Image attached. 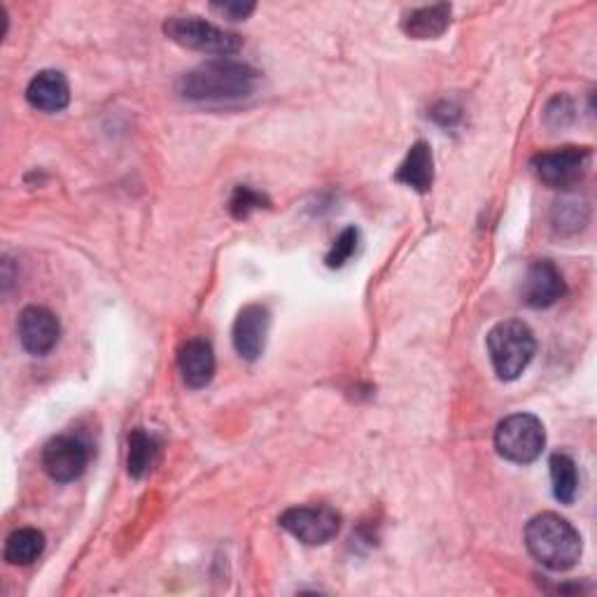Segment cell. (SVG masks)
<instances>
[{
  "mask_svg": "<svg viewBox=\"0 0 597 597\" xmlns=\"http://www.w3.org/2000/svg\"><path fill=\"white\" fill-rule=\"evenodd\" d=\"M259 82L253 65L234 59H213L181 78L178 92L194 103H231L248 99Z\"/></svg>",
  "mask_w": 597,
  "mask_h": 597,
  "instance_id": "1",
  "label": "cell"
},
{
  "mask_svg": "<svg viewBox=\"0 0 597 597\" xmlns=\"http://www.w3.org/2000/svg\"><path fill=\"white\" fill-rule=\"evenodd\" d=\"M525 546L537 563L553 572H567L581 558V535L558 514H539L525 527Z\"/></svg>",
  "mask_w": 597,
  "mask_h": 597,
  "instance_id": "2",
  "label": "cell"
},
{
  "mask_svg": "<svg viewBox=\"0 0 597 597\" xmlns=\"http://www.w3.org/2000/svg\"><path fill=\"white\" fill-rule=\"evenodd\" d=\"M485 346H488L493 369L502 381H516L537 352L533 329L523 320H504L495 325L488 331Z\"/></svg>",
  "mask_w": 597,
  "mask_h": 597,
  "instance_id": "3",
  "label": "cell"
},
{
  "mask_svg": "<svg viewBox=\"0 0 597 597\" xmlns=\"http://www.w3.org/2000/svg\"><path fill=\"white\" fill-rule=\"evenodd\" d=\"M164 33L178 45L227 59L243 48L240 35L219 29L202 17H171L164 24Z\"/></svg>",
  "mask_w": 597,
  "mask_h": 597,
  "instance_id": "4",
  "label": "cell"
},
{
  "mask_svg": "<svg viewBox=\"0 0 597 597\" xmlns=\"http://www.w3.org/2000/svg\"><path fill=\"white\" fill-rule=\"evenodd\" d=\"M546 446V432L542 420L533 413H514L504 418L495 430L497 453L516 464L535 462Z\"/></svg>",
  "mask_w": 597,
  "mask_h": 597,
  "instance_id": "5",
  "label": "cell"
},
{
  "mask_svg": "<svg viewBox=\"0 0 597 597\" xmlns=\"http://www.w3.org/2000/svg\"><path fill=\"white\" fill-rule=\"evenodd\" d=\"M280 527L306 546H322L341 529V516L327 504L292 506L278 518Z\"/></svg>",
  "mask_w": 597,
  "mask_h": 597,
  "instance_id": "6",
  "label": "cell"
},
{
  "mask_svg": "<svg viewBox=\"0 0 597 597\" xmlns=\"http://www.w3.org/2000/svg\"><path fill=\"white\" fill-rule=\"evenodd\" d=\"M588 162H590L588 147L567 145L560 150L537 154L533 159V168L546 187L572 189L586 175Z\"/></svg>",
  "mask_w": 597,
  "mask_h": 597,
  "instance_id": "7",
  "label": "cell"
},
{
  "mask_svg": "<svg viewBox=\"0 0 597 597\" xmlns=\"http://www.w3.org/2000/svg\"><path fill=\"white\" fill-rule=\"evenodd\" d=\"M90 464V446L75 434L54 436L50 444L42 449V470L56 483L78 481Z\"/></svg>",
  "mask_w": 597,
  "mask_h": 597,
  "instance_id": "8",
  "label": "cell"
},
{
  "mask_svg": "<svg viewBox=\"0 0 597 597\" xmlns=\"http://www.w3.org/2000/svg\"><path fill=\"white\" fill-rule=\"evenodd\" d=\"M17 334L21 348H24L29 356L42 358L56 348L61 339V325L50 308L29 306L19 313Z\"/></svg>",
  "mask_w": 597,
  "mask_h": 597,
  "instance_id": "9",
  "label": "cell"
},
{
  "mask_svg": "<svg viewBox=\"0 0 597 597\" xmlns=\"http://www.w3.org/2000/svg\"><path fill=\"white\" fill-rule=\"evenodd\" d=\"M567 292V285L558 267L548 259H537L527 267L521 285V301L529 308H550Z\"/></svg>",
  "mask_w": 597,
  "mask_h": 597,
  "instance_id": "10",
  "label": "cell"
},
{
  "mask_svg": "<svg viewBox=\"0 0 597 597\" xmlns=\"http://www.w3.org/2000/svg\"><path fill=\"white\" fill-rule=\"evenodd\" d=\"M269 325H271L269 308L261 303H250L238 313L234 322L231 339H234L236 352L243 360H248V362L259 360L264 346H267Z\"/></svg>",
  "mask_w": 597,
  "mask_h": 597,
  "instance_id": "11",
  "label": "cell"
},
{
  "mask_svg": "<svg viewBox=\"0 0 597 597\" xmlns=\"http://www.w3.org/2000/svg\"><path fill=\"white\" fill-rule=\"evenodd\" d=\"M27 101L40 113H61L71 103V84L59 71H42L29 82Z\"/></svg>",
  "mask_w": 597,
  "mask_h": 597,
  "instance_id": "12",
  "label": "cell"
},
{
  "mask_svg": "<svg viewBox=\"0 0 597 597\" xmlns=\"http://www.w3.org/2000/svg\"><path fill=\"white\" fill-rule=\"evenodd\" d=\"M178 369L183 373V381L194 388L202 390L210 385L215 375V352L213 346L206 339H189L183 343L178 350Z\"/></svg>",
  "mask_w": 597,
  "mask_h": 597,
  "instance_id": "13",
  "label": "cell"
},
{
  "mask_svg": "<svg viewBox=\"0 0 597 597\" xmlns=\"http://www.w3.org/2000/svg\"><path fill=\"white\" fill-rule=\"evenodd\" d=\"M397 183H402L411 189H415L418 194H425L432 189L434 183V159H432V147L423 141H418L409 154L404 164L397 168L394 175Z\"/></svg>",
  "mask_w": 597,
  "mask_h": 597,
  "instance_id": "14",
  "label": "cell"
},
{
  "mask_svg": "<svg viewBox=\"0 0 597 597\" xmlns=\"http://www.w3.org/2000/svg\"><path fill=\"white\" fill-rule=\"evenodd\" d=\"M449 27H451L449 3H436V6L411 10L402 21L404 33L415 40H434L439 35H444Z\"/></svg>",
  "mask_w": 597,
  "mask_h": 597,
  "instance_id": "15",
  "label": "cell"
},
{
  "mask_svg": "<svg viewBox=\"0 0 597 597\" xmlns=\"http://www.w3.org/2000/svg\"><path fill=\"white\" fill-rule=\"evenodd\" d=\"M45 550V535L35 527H19L6 542V560L10 565H31Z\"/></svg>",
  "mask_w": 597,
  "mask_h": 597,
  "instance_id": "16",
  "label": "cell"
},
{
  "mask_svg": "<svg viewBox=\"0 0 597 597\" xmlns=\"http://www.w3.org/2000/svg\"><path fill=\"white\" fill-rule=\"evenodd\" d=\"M550 483H553V497L560 504H572L579 493V470L567 453L550 455Z\"/></svg>",
  "mask_w": 597,
  "mask_h": 597,
  "instance_id": "17",
  "label": "cell"
},
{
  "mask_svg": "<svg viewBox=\"0 0 597 597\" xmlns=\"http://www.w3.org/2000/svg\"><path fill=\"white\" fill-rule=\"evenodd\" d=\"M157 453H159L157 439L147 434L143 428H136L128 434V474L134 478H143L152 470Z\"/></svg>",
  "mask_w": 597,
  "mask_h": 597,
  "instance_id": "18",
  "label": "cell"
},
{
  "mask_svg": "<svg viewBox=\"0 0 597 597\" xmlns=\"http://www.w3.org/2000/svg\"><path fill=\"white\" fill-rule=\"evenodd\" d=\"M358 246H360V231L356 227H348L343 229L337 240H334V246H331V250L327 253L325 261H327V267L329 269H341L346 267V264L350 261V257L358 253Z\"/></svg>",
  "mask_w": 597,
  "mask_h": 597,
  "instance_id": "19",
  "label": "cell"
},
{
  "mask_svg": "<svg viewBox=\"0 0 597 597\" xmlns=\"http://www.w3.org/2000/svg\"><path fill=\"white\" fill-rule=\"evenodd\" d=\"M269 206V198L255 192L253 187L248 185H238L231 194V202H229V210L236 219H246L250 217L255 210L259 208H267Z\"/></svg>",
  "mask_w": 597,
  "mask_h": 597,
  "instance_id": "20",
  "label": "cell"
},
{
  "mask_svg": "<svg viewBox=\"0 0 597 597\" xmlns=\"http://www.w3.org/2000/svg\"><path fill=\"white\" fill-rule=\"evenodd\" d=\"M586 223V208L577 202H565L556 208V227L560 231H577Z\"/></svg>",
  "mask_w": 597,
  "mask_h": 597,
  "instance_id": "21",
  "label": "cell"
},
{
  "mask_svg": "<svg viewBox=\"0 0 597 597\" xmlns=\"http://www.w3.org/2000/svg\"><path fill=\"white\" fill-rule=\"evenodd\" d=\"M215 10H219L234 21H240V19H248L255 12V3H223V6H215Z\"/></svg>",
  "mask_w": 597,
  "mask_h": 597,
  "instance_id": "22",
  "label": "cell"
},
{
  "mask_svg": "<svg viewBox=\"0 0 597 597\" xmlns=\"http://www.w3.org/2000/svg\"><path fill=\"white\" fill-rule=\"evenodd\" d=\"M432 117H434L436 122L444 124V126H449V124H453V122L460 117V110L453 107L451 103H441V105L434 110V113H432Z\"/></svg>",
  "mask_w": 597,
  "mask_h": 597,
  "instance_id": "23",
  "label": "cell"
}]
</instances>
